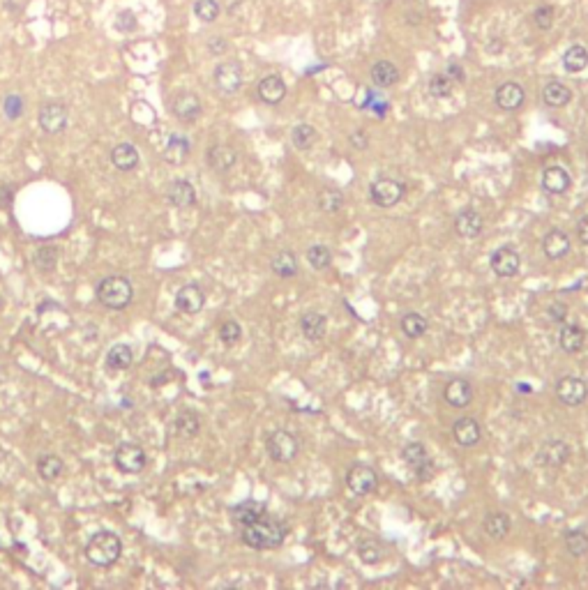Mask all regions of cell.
<instances>
[{
	"mask_svg": "<svg viewBox=\"0 0 588 590\" xmlns=\"http://www.w3.org/2000/svg\"><path fill=\"white\" fill-rule=\"evenodd\" d=\"M95 297H98V302L102 307H107V309L113 312H120V309H127L134 300V286H131V281L122 275H109L98 281V286H95Z\"/></svg>",
	"mask_w": 588,
	"mask_h": 590,
	"instance_id": "obj_2",
	"label": "cell"
},
{
	"mask_svg": "<svg viewBox=\"0 0 588 590\" xmlns=\"http://www.w3.org/2000/svg\"><path fill=\"white\" fill-rule=\"evenodd\" d=\"M116 28H118L120 33H131V30H136V16H134V12L122 10V12L116 16Z\"/></svg>",
	"mask_w": 588,
	"mask_h": 590,
	"instance_id": "obj_50",
	"label": "cell"
},
{
	"mask_svg": "<svg viewBox=\"0 0 588 590\" xmlns=\"http://www.w3.org/2000/svg\"><path fill=\"white\" fill-rule=\"evenodd\" d=\"M257 93L261 97V102H266V104H270V107H275V104H279L286 97V83H284L282 76L268 74V76H263L261 81H259Z\"/></svg>",
	"mask_w": 588,
	"mask_h": 590,
	"instance_id": "obj_26",
	"label": "cell"
},
{
	"mask_svg": "<svg viewBox=\"0 0 588 590\" xmlns=\"http://www.w3.org/2000/svg\"><path fill=\"white\" fill-rule=\"evenodd\" d=\"M173 305H175V309H178L180 314H189V316L199 314L201 309H204V305H206L204 288H201L199 284L180 286L178 293H175V297H173Z\"/></svg>",
	"mask_w": 588,
	"mask_h": 590,
	"instance_id": "obj_13",
	"label": "cell"
},
{
	"mask_svg": "<svg viewBox=\"0 0 588 590\" xmlns=\"http://www.w3.org/2000/svg\"><path fill=\"white\" fill-rule=\"evenodd\" d=\"M307 263H310L314 270H328L332 263L330 247H326V244H312V247L307 249Z\"/></svg>",
	"mask_w": 588,
	"mask_h": 590,
	"instance_id": "obj_43",
	"label": "cell"
},
{
	"mask_svg": "<svg viewBox=\"0 0 588 590\" xmlns=\"http://www.w3.org/2000/svg\"><path fill=\"white\" fill-rule=\"evenodd\" d=\"M406 196V184L394 178H379L370 184V199L379 208H392Z\"/></svg>",
	"mask_w": 588,
	"mask_h": 590,
	"instance_id": "obj_6",
	"label": "cell"
},
{
	"mask_svg": "<svg viewBox=\"0 0 588 590\" xmlns=\"http://www.w3.org/2000/svg\"><path fill=\"white\" fill-rule=\"evenodd\" d=\"M370 78L376 88H390L399 81V69L394 67L390 60H379L370 69Z\"/></svg>",
	"mask_w": 588,
	"mask_h": 590,
	"instance_id": "obj_32",
	"label": "cell"
},
{
	"mask_svg": "<svg viewBox=\"0 0 588 590\" xmlns=\"http://www.w3.org/2000/svg\"><path fill=\"white\" fill-rule=\"evenodd\" d=\"M14 203V187L12 184H0V206L3 208H12Z\"/></svg>",
	"mask_w": 588,
	"mask_h": 590,
	"instance_id": "obj_52",
	"label": "cell"
},
{
	"mask_svg": "<svg viewBox=\"0 0 588 590\" xmlns=\"http://www.w3.org/2000/svg\"><path fill=\"white\" fill-rule=\"evenodd\" d=\"M494 100H496V107L498 109H503V111H517L524 104L526 100V93H524V88L519 83H514V81H507V83H501L496 88V93H494Z\"/></svg>",
	"mask_w": 588,
	"mask_h": 590,
	"instance_id": "obj_22",
	"label": "cell"
},
{
	"mask_svg": "<svg viewBox=\"0 0 588 590\" xmlns=\"http://www.w3.org/2000/svg\"><path fill=\"white\" fill-rule=\"evenodd\" d=\"M399 325H401V332L406 334L408 339H420L427 332V328H429L427 319H425L423 314H418V312H406V314L401 316Z\"/></svg>",
	"mask_w": 588,
	"mask_h": 590,
	"instance_id": "obj_39",
	"label": "cell"
},
{
	"mask_svg": "<svg viewBox=\"0 0 588 590\" xmlns=\"http://www.w3.org/2000/svg\"><path fill=\"white\" fill-rule=\"evenodd\" d=\"M215 85L219 93L224 95H233L240 90L242 85V67L240 63H235V60H226V63H219L215 67Z\"/></svg>",
	"mask_w": 588,
	"mask_h": 590,
	"instance_id": "obj_11",
	"label": "cell"
},
{
	"mask_svg": "<svg viewBox=\"0 0 588 590\" xmlns=\"http://www.w3.org/2000/svg\"><path fill=\"white\" fill-rule=\"evenodd\" d=\"M86 560L93 562V565L98 567H111L116 565L120 560V553H122V542L116 533L111 531H100L95 533L90 540L86 544Z\"/></svg>",
	"mask_w": 588,
	"mask_h": 590,
	"instance_id": "obj_3",
	"label": "cell"
},
{
	"mask_svg": "<svg viewBox=\"0 0 588 590\" xmlns=\"http://www.w3.org/2000/svg\"><path fill=\"white\" fill-rule=\"evenodd\" d=\"M482 228H485V219H482V215L476 208H464L461 213L454 217V233L464 237V240L478 237L482 233Z\"/></svg>",
	"mask_w": 588,
	"mask_h": 590,
	"instance_id": "obj_17",
	"label": "cell"
},
{
	"mask_svg": "<svg viewBox=\"0 0 588 590\" xmlns=\"http://www.w3.org/2000/svg\"><path fill=\"white\" fill-rule=\"evenodd\" d=\"M517 390H519V392H526V394H531V392H533V387H531V385H524V383H519V385H517Z\"/></svg>",
	"mask_w": 588,
	"mask_h": 590,
	"instance_id": "obj_57",
	"label": "cell"
},
{
	"mask_svg": "<svg viewBox=\"0 0 588 590\" xmlns=\"http://www.w3.org/2000/svg\"><path fill=\"white\" fill-rule=\"evenodd\" d=\"M542 100H545L547 107L560 109V107H565V104H570V100H572V90H570V88L565 83H560V81H549L545 85V90H542Z\"/></svg>",
	"mask_w": 588,
	"mask_h": 590,
	"instance_id": "obj_34",
	"label": "cell"
},
{
	"mask_svg": "<svg viewBox=\"0 0 588 590\" xmlns=\"http://www.w3.org/2000/svg\"><path fill=\"white\" fill-rule=\"evenodd\" d=\"M547 314H549V321L551 323H565V319H568V305L565 302H560V300H556V302H551L549 307H547Z\"/></svg>",
	"mask_w": 588,
	"mask_h": 590,
	"instance_id": "obj_51",
	"label": "cell"
},
{
	"mask_svg": "<svg viewBox=\"0 0 588 590\" xmlns=\"http://www.w3.org/2000/svg\"><path fill=\"white\" fill-rule=\"evenodd\" d=\"M235 164H238V153H235L231 146H224V143L210 146V151H208V166L215 173H229Z\"/></svg>",
	"mask_w": 588,
	"mask_h": 590,
	"instance_id": "obj_25",
	"label": "cell"
},
{
	"mask_svg": "<svg viewBox=\"0 0 588 590\" xmlns=\"http://www.w3.org/2000/svg\"><path fill=\"white\" fill-rule=\"evenodd\" d=\"M270 270L275 272L277 277L282 279H291L298 275V259L291 249H284V252H277L273 261H270Z\"/></svg>",
	"mask_w": 588,
	"mask_h": 590,
	"instance_id": "obj_35",
	"label": "cell"
},
{
	"mask_svg": "<svg viewBox=\"0 0 588 590\" xmlns=\"http://www.w3.org/2000/svg\"><path fill=\"white\" fill-rule=\"evenodd\" d=\"M69 120V111L63 102H47L40 111V127L44 134H60L65 131Z\"/></svg>",
	"mask_w": 588,
	"mask_h": 590,
	"instance_id": "obj_12",
	"label": "cell"
},
{
	"mask_svg": "<svg viewBox=\"0 0 588 590\" xmlns=\"http://www.w3.org/2000/svg\"><path fill=\"white\" fill-rule=\"evenodd\" d=\"M577 235H579V240H582V244H588V215L582 217V222L577 224Z\"/></svg>",
	"mask_w": 588,
	"mask_h": 590,
	"instance_id": "obj_56",
	"label": "cell"
},
{
	"mask_svg": "<svg viewBox=\"0 0 588 590\" xmlns=\"http://www.w3.org/2000/svg\"><path fill=\"white\" fill-rule=\"evenodd\" d=\"M219 339H222V343H226V346H233V343H238L240 337H242V328H240V323L238 321H224L222 325H219Z\"/></svg>",
	"mask_w": 588,
	"mask_h": 590,
	"instance_id": "obj_47",
	"label": "cell"
},
{
	"mask_svg": "<svg viewBox=\"0 0 588 590\" xmlns=\"http://www.w3.org/2000/svg\"><path fill=\"white\" fill-rule=\"evenodd\" d=\"M229 514L235 524H238L240 528L242 526H249L254 521H259V519H263L268 514V505L266 503H261V500H242V503L238 505H233L229 509Z\"/></svg>",
	"mask_w": 588,
	"mask_h": 590,
	"instance_id": "obj_21",
	"label": "cell"
},
{
	"mask_svg": "<svg viewBox=\"0 0 588 590\" xmlns=\"http://www.w3.org/2000/svg\"><path fill=\"white\" fill-rule=\"evenodd\" d=\"M570 456H572V450L565 440H547L538 450V461L547 468H563Z\"/></svg>",
	"mask_w": 588,
	"mask_h": 590,
	"instance_id": "obj_14",
	"label": "cell"
},
{
	"mask_svg": "<svg viewBox=\"0 0 588 590\" xmlns=\"http://www.w3.org/2000/svg\"><path fill=\"white\" fill-rule=\"evenodd\" d=\"M291 141L298 151H310V148H314L316 141H319V131H316V127H312L310 122H300V125L293 127Z\"/></svg>",
	"mask_w": 588,
	"mask_h": 590,
	"instance_id": "obj_41",
	"label": "cell"
},
{
	"mask_svg": "<svg viewBox=\"0 0 588 590\" xmlns=\"http://www.w3.org/2000/svg\"><path fill=\"white\" fill-rule=\"evenodd\" d=\"M443 399L447 401V406L452 408H466L473 401V385L466 378H452L443 387Z\"/></svg>",
	"mask_w": 588,
	"mask_h": 590,
	"instance_id": "obj_16",
	"label": "cell"
},
{
	"mask_svg": "<svg viewBox=\"0 0 588 590\" xmlns=\"http://www.w3.org/2000/svg\"><path fill=\"white\" fill-rule=\"evenodd\" d=\"M171 429H173V434L178 438H182V440H189V438L199 436V431H201L199 413L192 411V408L180 411L178 415H175V420L171 422Z\"/></svg>",
	"mask_w": 588,
	"mask_h": 590,
	"instance_id": "obj_28",
	"label": "cell"
},
{
	"mask_svg": "<svg viewBox=\"0 0 588 590\" xmlns=\"http://www.w3.org/2000/svg\"><path fill=\"white\" fill-rule=\"evenodd\" d=\"M510 528H512V519L505 512H491L485 517V521H482V531H485L491 540H505L507 533H510Z\"/></svg>",
	"mask_w": 588,
	"mask_h": 590,
	"instance_id": "obj_31",
	"label": "cell"
},
{
	"mask_svg": "<svg viewBox=\"0 0 588 590\" xmlns=\"http://www.w3.org/2000/svg\"><path fill=\"white\" fill-rule=\"evenodd\" d=\"M572 187V175H570L563 166H549L542 173V189L551 196H560Z\"/></svg>",
	"mask_w": 588,
	"mask_h": 590,
	"instance_id": "obj_23",
	"label": "cell"
},
{
	"mask_svg": "<svg viewBox=\"0 0 588 590\" xmlns=\"http://www.w3.org/2000/svg\"><path fill=\"white\" fill-rule=\"evenodd\" d=\"M489 266H491V270H494L496 277L510 279V277L517 275V272H519L522 256H519V252H517L514 247H510V244H503V247H498L494 254H491Z\"/></svg>",
	"mask_w": 588,
	"mask_h": 590,
	"instance_id": "obj_10",
	"label": "cell"
},
{
	"mask_svg": "<svg viewBox=\"0 0 588 590\" xmlns=\"http://www.w3.org/2000/svg\"><path fill=\"white\" fill-rule=\"evenodd\" d=\"M533 21H535V25H538L540 30H549L551 23H554V10H551L549 5L538 7L535 14H533Z\"/></svg>",
	"mask_w": 588,
	"mask_h": 590,
	"instance_id": "obj_49",
	"label": "cell"
},
{
	"mask_svg": "<svg viewBox=\"0 0 588 590\" xmlns=\"http://www.w3.org/2000/svg\"><path fill=\"white\" fill-rule=\"evenodd\" d=\"M351 146H353L355 151H365V148L370 146V138H367L363 129H355L353 134H351Z\"/></svg>",
	"mask_w": 588,
	"mask_h": 590,
	"instance_id": "obj_53",
	"label": "cell"
},
{
	"mask_svg": "<svg viewBox=\"0 0 588 590\" xmlns=\"http://www.w3.org/2000/svg\"><path fill=\"white\" fill-rule=\"evenodd\" d=\"M134 362V348L129 343H116L107 353V367L111 372H125Z\"/></svg>",
	"mask_w": 588,
	"mask_h": 590,
	"instance_id": "obj_33",
	"label": "cell"
},
{
	"mask_svg": "<svg viewBox=\"0 0 588 590\" xmlns=\"http://www.w3.org/2000/svg\"><path fill=\"white\" fill-rule=\"evenodd\" d=\"M23 97L21 95H7L3 102V111L7 120H19L23 116Z\"/></svg>",
	"mask_w": 588,
	"mask_h": 590,
	"instance_id": "obj_48",
	"label": "cell"
},
{
	"mask_svg": "<svg viewBox=\"0 0 588 590\" xmlns=\"http://www.w3.org/2000/svg\"><path fill=\"white\" fill-rule=\"evenodd\" d=\"M563 67L570 74H577V72H582V69H586L588 67V49L582 47V44L570 47L563 54Z\"/></svg>",
	"mask_w": 588,
	"mask_h": 590,
	"instance_id": "obj_40",
	"label": "cell"
},
{
	"mask_svg": "<svg viewBox=\"0 0 588 590\" xmlns=\"http://www.w3.org/2000/svg\"><path fill=\"white\" fill-rule=\"evenodd\" d=\"M565 549L570 556L582 558L588 553V535L584 531H568L565 533Z\"/></svg>",
	"mask_w": 588,
	"mask_h": 590,
	"instance_id": "obj_44",
	"label": "cell"
},
{
	"mask_svg": "<svg viewBox=\"0 0 588 590\" xmlns=\"http://www.w3.org/2000/svg\"><path fill=\"white\" fill-rule=\"evenodd\" d=\"M286 533H288L286 524L277 521V519H270L266 514L263 519H259V521H254L249 526H242L240 540H242V544H247L249 549L266 551V549L282 547L284 540H286Z\"/></svg>",
	"mask_w": 588,
	"mask_h": 590,
	"instance_id": "obj_1",
	"label": "cell"
},
{
	"mask_svg": "<svg viewBox=\"0 0 588 590\" xmlns=\"http://www.w3.org/2000/svg\"><path fill=\"white\" fill-rule=\"evenodd\" d=\"M266 450L275 464H291L298 452H300V443H298V438L291 431L275 429L266 436Z\"/></svg>",
	"mask_w": 588,
	"mask_h": 590,
	"instance_id": "obj_4",
	"label": "cell"
},
{
	"mask_svg": "<svg viewBox=\"0 0 588 590\" xmlns=\"http://www.w3.org/2000/svg\"><path fill=\"white\" fill-rule=\"evenodd\" d=\"M452 436L461 447H476L482 438V427L476 418H459L452 425Z\"/></svg>",
	"mask_w": 588,
	"mask_h": 590,
	"instance_id": "obj_24",
	"label": "cell"
},
{
	"mask_svg": "<svg viewBox=\"0 0 588 590\" xmlns=\"http://www.w3.org/2000/svg\"><path fill=\"white\" fill-rule=\"evenodd\" d=\"M316 206H319L321 213L335 215L344 208V194H341L339 189H335V187H326V189L319 191V196H316Z\"/></svg>",
	"mask_w": 588,
	"mask_h": 590,
	"instance_id": "obj_38",
	"label": "cell"
},
{
	"mask_svg": "<svg viewBox=\"0 0 588 590\" xmlns=\"http://www.w3.org/2000/svg\"><path fill=\"white\" fill-rule=\"evenodd\" d=\"M208 49H210V54L213 56H222L226 49H229V44H226L224 37H213L208 42Z\"/></svg>",
	"mask_w": 588,
	"mask_h": 590,
	"instance_id": "obj_54",
	"label": "cell"
},
{
	"mask_svg": "<svg viewBox=\"0 0 588 590\" xmlns=\"http://www.w3.org/2000/svg\"><path fill=\"white\" fill-rule=\"evenodd\" d=\"M570 249H572V240H570V235L565 231H560V228H551V231L542 237V252H545V256L549 261L565 259Z\"/></svg>",
	"mask_w": 588,
	"mask_h": 590,
	"instance_id": "obj_18",
	"label": "cell"
},
{
	"mask_svg": "<svg viewBox=\"0 0 588 590\" xmlns=\"http://www.w3.org/2000/svg\"><path fill=\"white\" fill-rule=\"evenodd\" d=\"M58 256H60L58 247H54V244H42V247L35 252L33 263L40 272H44V275H51V272L58 268Z\"/></svg>",
	"mask_w": 588,
	"mask_h": 590,
	"instance_id": "obj_37",
	"label": "cell"
},
{
	"mask_svg": "<svg viewBox=\"0 0 588 590\" xmlns=\"http://www.w3.org/2000/svg\"><path fill=\"white\" fill-rule=\"evenodd\" d=\"M189 138L182 136V134H171L169 141H166V148H164V160L173 164V166H180L187 162L189 157Z\"/></svg>",
	"mask_w": 588,
	"mask_h": 590,
	"instance_id": "obj_30",
	"label": "cell"
},
{
	"mask_svg": "<svg viewBox=\"0 0 588 590\" xmlns=\"http://www.w3.org/2000/svg\"><path fill=\"white\" fill-rule=\"evenodd\" d=\"M139 151H136V146H131V143H118L116 148L111 151V162L113 166H116L118 171L122 173H129V171H134L136 166H139Z\"/></svg>",
	"mask_w": 588,
	"mask_h": 590,
	"instance_id": "obj_29",
	"label": "cell"
},
{
	"mask_svg": "<svg viewBox=\"0 0 588 590\" xmlns=\"http://www.w3.org/2000/svg\"><path fill=\"white\" fill-rule=\"evenodd\" d=\"M447 76L454 78V81H459V83L464 81V78H466V74H464V69H461L457 63H450V65H447Z\"/></svg>",
	"mask_w": 588,
	"mask_h": 590,
	"instance_id": "obj_55",
	"label": "cell"
},
{
	"mask_svg": "<svg viewBox=\"0 0 588 590\" xmlns=\"http://www.w3.org/2000/svg\"><path fill=\"white\" fill-rule=\"evenodd\" d=\"M358 558L365 562V565H379L383 560V547L376 540H363L358 544Z\"/></svg>",
	"mask_w": 588,
	"mask_h": 590,
	"instance_id": "obj_42",
	"label": "cell"
},
{
	"mask_svg": "<svg viewBox=\"0 0 588 590\" xmlns=\"http://www.w3.org/2000/svg\"><path fill=\"white\" fill-rule=\"evenodd\" d=\"M556 397L563 406L577 408L588 399V383L579 376H563L556 383Z\"/></svg>",
	"mask_w": 588,
	"mask_h": 590,
	"instance_id": "obj_8",
	"label": "cell"
},
{
	"mask_svg": "<svg viewBox=\"0 0 588 590\" xmlns=\"http://www.w3.org/2000/svg\"><path fill=\"white\" fill-rule=\"evenodd\" d=\"M65 471V464L58 454H42L37 459V473L44 482H56Z\"/></svg>",
	"mask_w": 588,
	"mask_h": 590,
	"instance_id": "obj_36",
	"label": "cell"
},
{
	"mask_svg": "<svg viewBox=\"0 0 588 590\" xmlns=\"http://www.w3.org/2000/svg\"><path fill=\"white\" fill-rule=\"evenodd\" d=\"M586 343V330L577 323H560L558 330V346L563 353L575 355L584 348Z\"/></svg>",
	"mask_w": 588,
	"mask_h": 590,
	"instance_id": "obj_20",
	"label": "cell"
},
{
	"mask_svg": "<svg viewBox=\"0 0 588 590\" xmlns=\"http://www.w3.org/2000/svg\"><path fill=\"white\" fill-rule=\"evenodd\" d=\"M113 466L125 475L143 473L148 466V454L139 443H120L113 450Z\"/></svg>",
	"mask_w": 588,
	"mask_h": 590,
	"instance_id": "obj_5",
	"label": "cell"
},
{
	"mask_svg": "<svg viewBox=\"0 0 588 590\" xmlns=\"http://www.w3.org/2000/svg\"><path fill=\"white\" fill-rule=\"evenodd\" d=\"M219 12H222V7H219L217 0H196L194 3V14L204 23H213L219 16Z\"/></svg>",
	"mask_w": 588,
	"mask_h": 590,
	"instance_id": "obj_46",
	"label": "cell"
},
{
	"mask_svg": "<svg viewBox=\"0 0 588 590\" xmlns=\"http://www.w3.org/2000/svg\"><path fill=\"white\" fill-rule=\"evenodd\" d=\"M429 95L436 97V100H447L452 95V78L447 74H434L429 78Z\"/></svg>",
	"mask_w": 588,
	"mask_h": 590,
	"instance_id": "obj_45",
	"label": "cell"
},
{
	"mask_svg": "<svg viewBox=\"0 0 588 590\" xmlns=\"http://www.w3.org/2000/svg\"><path fill=\"white\" fill-rule=\"evenodd\" d=\"M171 111L180 122H194L201 116V111H204V104H201V100L194 93L185 90V93H178L173 97Z\"/></svg>",
	"mask_w": 588,
	"mask_h": 590,
	"instance_id": "obj_15",
	"label": "cell"
},
{
	"mask_svg": "<svg viewBox=\"0 0 588 590\" xmlns=\"http://www.w3.org/2000/svg\"><path fill=\"white\" fill-rule=\"evenodd\" d=\"M166 201L173 208H194L196 206V189L189 180H173L169 187H166Z\"/></svg>",
	"mask_w": 588,
	"mask_h": 590,
	"instance_id": "obj_19",
	"label": "cell"
},
{
	"mask_svg": "<svg viewBox=\"0 0 588 590\" xmlns=\"http://www.w3.org/2000/svg\"><path fill=\"white\" fill-rule=\"evenodd\" d=\"M300 332L305 339L321 341L328 332V316L321 312H305L300 316Z\"/></svg>",
	"mask_w": 588,
	"mask_h": 590,
	"instance_id": "obj_27",
	"label": "cell"
},
{
	"mask_svg": "<svg viewBox=\"0 0 588 590\" xmlns=\"http://www.w3.org/2000/svg\"><path fill=\"white\" fill-rule=\"evenodd\" d=\"M346 484L355 496H367L379 487V473L367 464H355L346 473Z\"/></svg>",
	"mask_w": 588,
	"mask_h": 590,
	"instance_id": "obj_9",
	"label": "cell"
},
{
	"mask_svg": "<svg viewBox=\"0 0 588 590\" xmlns=\"http://www.w3.org/2000/svg\"><path fill=\"white\" fill-rule=\"evenodd\" d=\"M401 459L406 461V466L416 473V478L420 482H429L434 475V461L429 456L427 447L420 443V440H413V443H406L401 450Z\"/></svg>",
	"mask_w": 588,
	"mask_h": 590,
	"instance_id": "obj_7",
	"label": "cell"
}]
</instances>
